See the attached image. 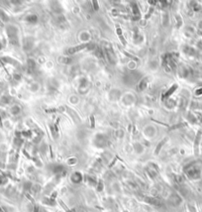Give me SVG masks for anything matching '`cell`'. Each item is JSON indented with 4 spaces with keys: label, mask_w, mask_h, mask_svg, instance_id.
Returning a JSON list of instances; mask_svg holds the SVG:
<instances>
[{
    "label": "cell",
    "mask_w": 202,
    "mask_h": 212,
    "mask_svg": "<svg viewBox=\"0 0 202 212\" xmlns=\"http://www.w3.org/2000/svg\"><path fill=\"white\" fill-rule=\"evenodd\" d=\"M89 44H83V45H79L78 47H73V48H69L68 49L67 51V54H68V55H73V54H75V53H78L79 51L83 50L84 48H86L87 46H88Z\"/></svg>",
    "instance_id": "6da1fadb"
},
{
    "label": "cell",
    "mask_w": 202,
    "mask_h": 212,
    "mask_svg": "<svg viewBox=\"0 0 202 212\" xmlns=\"http://www.w3.org/2000/svg\"><path fill=\"white\" fill-rule=\"evenodd\" d=\"M2 49V45H1V43H0V50Z\"/></svg>",
    "instance_id": "7a4b0ae2"
}]
</instances>
